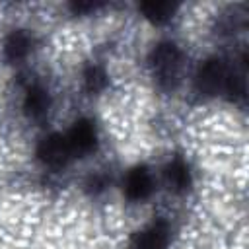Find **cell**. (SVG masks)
Masks as SVG:
<instances>
[{
	"label": "cell",
	"mask_w": 249,
	"mask_h": 249,
	"mask_svg": "<svg viewBox=\"0 0 249 249\" xmlns=\"http://www.w3.org/2000/svg\"><path fill=\"white\" fill-rule=\"evenodd\" d=\"M152 68L158 84L165 89H173L181 76V53L173 43H160L152 56Z\"/></svg>",
	"instance_id": "obj_1"
},
{
	"label": "cell",
	"mask_w": 249,
	"mask_h": 249,
	"mask_svg": "<svg viewBox=\"0 0 249 249\" xmlns=\"http://www.w3.org/2000/svg\"><path fill=\"white\" fill-rule=\"evenodd\" d=\"M224 82H226V66L220 58L206 60L196 72V89L200 93L212 95L224 86Z\"/></svg>",
	"instance_id": "obj_2"
},
{
	"label": "cell",
	"mask_w": 249,
	"mask_h": 249,
	"mask_svg": "<svg viewBox=\"0 0 249 249\" xmlns=\"http://www.w3.org/2000/svg\"><path fill=\"white\" fill-rule=\"evenodd\" d=\"M70 146L66 142L64 136L60 134H51L47 138L41 140L39 148H37V156L43 163L51 165V167H60L66 163V160L70 158Z\"/></svg>",
	"instance_id": "obj_3"
},
{
	"label": "cell",
	"mask_w": 249,
	"mask_h": 249,
	"mask_svg": "<svg viewBox=\"0 0 249 249\" xmlns=\"http://www.w3.org/2000/svg\"><path fill=\"white\" fill-rule=\"evenodd\" d=\"M66 142L70 146V152L72 154H78V156H84V154H89L95 144H97V136H95V128L89 121H78L72 130L68 132L66 136Z\"/></svg>",
	"instance_id": "obj_4"
},
{
	"label": "cell",
	"mask_w": 249,
	"mask_h": 249,
	"mask_svg": "<svg viewBox=\"0 0 249 249\" xmlns=\"http://www.w3.org/2000/svg\"><path fill=\"white\" fill-rule=\"evenodd\" d=\"M167 241H169V230L165 224L158 222L138 231L132 237V249H165Z\"/></svg>",
	"instance_id": "obj_5"
},
{
	"label": "cell",
	"mask_w": 249,
	"mask_h": 249,
	"mask_svg": "<svg viewBox=\"0 0 249 249\" xmlns=\"http://www.w3.org/2000/svg\"><path fill=\"white\" fill-rule=\"evenodd\" d=\"M126 196L130 200H142L152 193V177L148 173L146 167H134L128 177H126V185H124Z\"/></svg>",
	"instance_id": "obj_6"
},
{
	"label": "cell",
	"mask_w": 249,
	"mask_h": 249,
	"mask_svg": "<svg viewBox=\"0 0 249 249\" xmlns=\"http://www.w3.org/2000/svg\"><path fill=\"white\" fill-rule=\"evenodd\" d=\"M165 179L171 191L175 193H183L189 189L191 185V175H189V167L181 161V160H173L167 167H165Z\"/></svg>",
	"instance_id": "obj_7"
},
{
	"label": "cell",
	"mask_w": 249,
	"mask_h": 249,
	"mask_svg": "<svg viewBox=\"0 0 249 249\" xmlns=\"http://www.w3.org/2000/svg\"><path fill=\"white\" fill-rule=\"evenodd\" d=\"M23 107H25L27 117H31V119L43 117V115L47 113V107H49V97H47L45 89H41V88H31V89L27 91V95H25Z\"/></svg>",
	"instance_id": "obj_8"
},
{
	"label": "cell",
	"mask_w": 249,
	"mask_h": 249,
	"mask_svg": "<svg viewBox=\"0 0 249 249\" xmlns=\"http://www.w3.org/2000/svg\"><path fill=\"white\" fill-rule=\"evenodd\" d=\"M175 8H177V6L171 4V2H142V4H140L142 14H144L150 21H154V23H163V21H167V19L173 16Z\"/></svg>",
	"instance_id": "obj_9"
},
{
	"label": "cell",
	"mask_w": 249,
	"mask_h": 249,
	"mask_svg": "<svg viewBox=\"0 0 249 249\" xmlns=\"http://www.w3.org/2000/svg\"><path fill=\"white\" fill-rule=\"evenodd\" d=\"M29 45H31L29 35L23 33V31H16V33H12L8 37L4 53H6V56L10 60H19V58H23L29 53Z\"/></svg>",
	"instance_id": "obj_10"
},
{
	"label": "cell",
	"mask_w": 249,
	"mask_h": 249,
	"mask_svg": "<svg viewBox=\"0 0 249 249\" xmlns=\"http://www.w3.org/2000/svg\"><path fill=\"white\" fill-rule=\"evenodd\" d=\"M224 86H226L231 99H243L245 97V62L241 64L239 70H233L231 74H226Z\"/></svg>",
	"instance_id": "obj_11"
},
{
	"label": "cell",
	"mask_w": 249,
	"mask_h": 249,
	"mask_svg": "<svg viewBox=\"0 0 249 249\" xmlns=\"http://www.w3.org/2000/svg\"><path fill=\"white\" fill-rule=\"evenodd\" d=\"M86 86L91 91L101 89L105 86V74L99 68H95V66L93 68H88V72H86Z\"/></svg>",
	"instance_id": "obj_12"
},
{
	"label": "cell",
	"mask_w": 249,
	"mask_h": 249,
	"mask_svg": "<svg viewBox=\"0 0 249 249\" xmlns=\"http://www.w3.org/2000/svg\"><path fill=\"white\" fill-rule=\"evenodd\" d=\"M101 4H93V2H78V4H72L70 6V10L74 12V14H86V12H91V10H95V8H99Z\"/></svg>",
	"instance_id": "obj_13"
}]
</instances>
